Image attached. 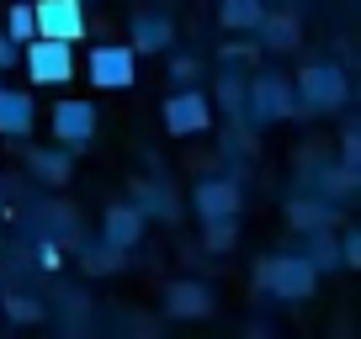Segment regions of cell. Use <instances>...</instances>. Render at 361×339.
Segmentation results:
<instances>
[{
  "label": "cell",
  "instance_id": "14",
  "mask_svg": "<svg viewBox=\"0 0 361 339\" xmlns=\"http://www.w3.org/2000/svg\"><path fill=\"white\" fill-rule=\"evenodd\" d=\"M255 32H260V48H271V53H293V48H298V37H303V32H298V16L293 11H282V16H260V22H255Z\"/></svg>",
  "mask_w": 361,
  "mask_h": 339
},
{
  "label": "cell",
  "instance_id": "7",
  "mask_svg": "<svg viewBox=\"0 0 361 339\" xmlns=\"http://www.w3.org/2000/svg\"><path fill=\"white\" fill-rule=\"evenodd\" d=\"M32 27L37 37L80 43L85 37V0H32Z\"/></svg>",
  "mask_w": 361,
  "mask_h": 339
},
{
  "label": "cell",
  "instance_id": "18",
  "mask_svg": "<svg viewBox=\"0 0 361 339\" xmlns=\"http://www.w3.org/2000/svg\"><path fill=\"white\" fill-rule=\"evenodd\" d=\"M32 234L43 238V244H75V217H69V207H37L32 217Z\"/></svg>",
  "mask_w": 361,
  "mask_h": 339
},
{
  "label": "cell",
  "instance_id": "5",
  "mask_svg": "<svg viewBox=\"0 0 361 339\" xmlns=\"http://www.w3.org/2000/svg\"><path fill=\"white\" fill-rule=\"evenodd\" d=\"M165 127L176 138H202V133H213V101H207L197 85H186V91H176L165 101Z\"/></svg>",
  "mask_w": 361,
  "mask_h": 339
},
{
  "label": "cell",
  "instance_id": "29",
  "mask_svg": "<svg viewBox=\"0 0 361 339\" xmlns=\"http://www.w3.org/2000/svg\"><path fill=\"white\" fill-rule=\"evenodd\" d=\"M16 58H22V43H16L11 32H0V69H11Z\"/></svg>",
  "mask_w": 361,
  "mask_h": 339
},
{
  "label": "cell",
  "instance_id": "2",
  "mask_svg": "<svg viewBox=\"0 0 361 339\" xmlns=\"http://www.w3.org/2000/svg\"><path fill=\"white\" fill-rule=\"evenodd\" d=\"M293 96H298V112H314V117H324V112H340V106L350 101V85H345V69L340 64H308L303 75L293 79Z\"/></svg>",
  "mask_w": 361,
  "mask_h": 339
},
{
  "label": "cell",
  "instance_id": "22",
  "mask_svg": "<svg viewBox=\"0 0 361 339\" xmlns=\"http://www.w3.org/2000/svg\"><path fill=\"white\" fill-rule=\"evenodd\" d=\"M218 101H224L228 112H245V75H239V69H224V75H218Z\"/></svg>",
  "mask_w": 361,
  "mask_h": 339
},
{
  "label": "cell",
  "instance_id": "13",
  "mask_svg": "<svg viewBox=\"0 0 361 339\" xmlns=\"http://www.w3.org/2000/svg\"><path fill=\"white\" fill-rule=\"evenodd\" d=\"M32 122H37V101L27 91H6V85H0V133L6 138H27Z\"/></svg>",
  "mask_w": 361,
  "mask_h": 339
},
{
  "label": "cell",
  "instance_id": "20",
  "mask_svg": "<svg viewBox=\"0 0 361 339\" xmlns=\"http://www.w3.org/2000/svg\"><path fill=\"white\" fill-rule=\"evenodd\" d=\"M138 212H154V217H180V202L170 196V186L159 181H138Z\"/></svg>",
  "mask_w": 361,
  "mask_h": 339
},
{
  "label": "cell",
  "instance_id": "15",
  "mask_svg": "<svg viewBox=\"0 0 361 339\" xmlns=\"http://www.w3.org/2000/svg\"><path fill=\"white\" fill-rule=\"evenodd\" d=\"M287 223L293 228H335V202L329 196H293L287 202Z\"/></svg>",
  "mask_w": 361,
  "mask_h": 339
},
{
  "label": "cell",
  "instance_id": "6",
  "mask_svg": "<svg viewBox=\"0 0 361 339\" xmlns=\"http://www.w3.org/2000/svg\"><path fill=\"white\" fill-rule=\"evenodd\" d=\"M138 75V53L128 43H96L90 48V85L102 91H128Z\"/></svg>",
  "mask_w": 361,
  "mask_h": 339
},
{
  "label": "cell",
  "instance_id": "8",
  "mask_svg": "<svg viewBox=\"0 0 361 339\" xmlns=\"http://www.w3.org/2000/svg\"><path fill=\"white\" fill-rule=\"evenodd\" d=\"M239 186L234 181H224V175H207V181H197V191H192V212H197V223H224V217H239Z\"/></svg>",
  "mask_w": 361,
  "mask_h": 339
},
{
  "label": "cell",
  "instance_id": "24",
  "mask_svg": "<svg viewBox=\"0 0 361 339\" xmlns=\"http://www.w3.org/2000/svg\"><path fill=\"white\" fill-rule=\"evenodd\" d=\"M6 32H11L16 43L37 37V27H32V6H11V11H6Z\"/></svg>",
  "mask_w": 361,
  "mask_h": 339
},
{
  "label": "cell",
  "instance_id": "4",
  "mask_svg": "<svg viewBox=\"0 0 361 339\" xmlns=\"http://www.w3.org/2000/svg\"><path fill=\"white\" fill-rule=\"evenodd\" d=\"M22 64L32 85H69V75H75V53L64 37H27Z\"/></svg>",
  "mask_w": 361,
  "mask_h": 339
},
{
  "label": "cell",
  "instance_id": "12",
  "mask_svg": "<svg viewBox=\"0 0 361 339\" xmlns=\"http://www.w3.org/2000/svg\"><path fill=\"white\" fill-rule=\"evenodd\" d=\"M213 286H202V281H170V292H165V313L170 318H207L213 313Z\"/></svg>",
  "mask_w": 361,
  "mask_h": 339
},
{
  "label": "cell",
  "instance_id": "23",
  "mask_svg": "<svg viewBox=\"0 0 361 339\" xmlns=\"http://www.w3.org/2000/svg\"><path fill=\"white\" fill-rule=\"evenodd\" d=\"M117 265H123V249H112V244H90V249H85V271H90V276L117 271Z\"/></svg>",
  "mask_w": 361,
  "mask_h": 339
},
{
  "label": "cell",
  "instance_id": "19",
  "mask_svg": "<svg viewBox=\"0 0 361 339\" xmlns=\"http://www.w3.org/2000/svg\"><path fill=\"white\" fill-rule=\"evenodd\" d=\"M266 16V0H224L218 6V22L228 32H255V22Z\"/></svg>",
  "mask_w": 361,
  "mask_h": 339
},
{
  "label": "cell",
  "instance_id": "3",
  "mask_svg": "<svg viewBox=\"0 0 361 339\" xmlns=\"http://www.w3.org/2000/svg\"><path fill=\"white\" fill-rule=\"evenodd\" d=\"M255 281H260V292L282 297V302H303V297H314L319 271L303 260V255H271V260H260Z\"/></svg>",
  "mask_w": 361,
  "mask_h": 339
},
{
  "label": "cell",
  "instance_id": "16",
  "mask_svg": "<svg viewBox=\"0 0 361 339\" xmlns=\"http://www.w3.org/2000/svg\"><path fill=\"white\" fill-rule=\"evenodd\" d=\"M27 170H32L43 186H64L69 175H75V165H69V148L59 143V148H32L27 154Z\"/></svg>",
  "mask_w": 361,
  "mask_h": 339
},
{
  "label": "cell",
  "instance_id": "27",
  "mask_svg": "<svg viewBox=\"0 0 361 339\" xmlns=\"http://www.w3.org/2000/svg\"><path fill=\"white\" fill-rule=\"evenodd\" d=\"M340 265H361V234H356V228L340 234Z\"/></svg>",
  "mask_w": 361,
  "mask_h": 339
},
{
  "label": "cell",
  "instance_id": "25",
  "mask_svg": "<svg viewBox=\"0 0 361 339\" xmlns=\"http://www.w3.org/2000/svg\"><path fill=\"white\" fill-rule=\"evenodd\" d=\"M239 234V217H224V223H207V249H228Z\"/></svg>",
  "mask_w": 361,
  "mask_h": 339
},
{
  "label": "cell",
  "instance_id": "9",
  "mask_svg": "<svg viewBox=\"0 0 361 339\" xmlns=\"http://www.w3.org/2000/svg\"><path fill=\"white\" fill-rule=\"evenodd\" d=\"M170 43H176L170 11H133V22H128V48L133 53H165Z\"/></svg>",
  "mask_w": 361,
  "mask_h": 339
},
{
  "label": "cell",
  "instance_id": "28",
  "mask_svg": "<svg viewBox=\"0 0 361 339\" xmlns=\"http://www.w3.org/2000/svg\"><path fill=\"white\" fill-rule=\"evenodd\" d=\"M345 170L361 175V133H356V127H345Z\"/></svg>",
  "mask_w": 361,
  "mask_h": 339
},
{
  "label": "cell",
  "instance_id": "17",
  "mask_svg": "<svg viewBox=\"0 0 361 339\" xmlns=\"http://www.w3.org/2000/svg\"><path fill=\"white\" fill-rule=\"evenodd\" d=\"M303 260L314 265L319 276L340 271V238L329 234V228H308V244H303Z\"/></svg>",
  "mask_w": 361,
  "mask_h": 339
},
{
  "label": "cell",
  "instance_id": "1",
  "mask_svg": "<svg viewBox=\"0 0 361 339\" xmlns=\"http://www.w3.org/2000/svg\"><path fill=\"white\" fill-rule=\"evenodd\" d=\"M245 117L255 127H271V122H287L298 117V96H293V79L266 69V75L245 79Z\"/></svg>",
  "mask_w": 361,
  "mask_h": 339
},
{
  "label": "cell",
  "instance_id": "11",
  "mask_svg": "<svg viewBox=\"0 0 361 339\" xmlns=\"http://www.w3.org/2000/svg\"><path fill=\"white\" fill-rule=\"evenodd\" d=\"M144 223L149 217L138 212V202H117V207H106L102 212V244H112V249H133L138 238H144Z\"/></svg>",
  "mask_w": 361,
  "mask_h": 339
},
{
  "label": "cell",
  "instance_id": "21",
  "mask_svg": "<svg viewBox=\"0 0 361 339\" xmlns=\"http://www.w3.org/2000/svg\"><path fill=\"white\" fill-rule=\"evenodd\" d=\"M0 307H6L11 324H37V318H43V302L27 297V292H0Z\"/></svg>",
  "mask_w": 361,
  "mask_h": 339
},
{
  "label": "cell",
  "instance_id": "10",
  "mask_svg": "<svg viewBox=\"0 0 361 339\" xmlns=\"http://www.w3.org/2000/svg\"><path fill=\"white\" fill-rule=\"evenodd\" d=\"M54 138L64 148H85L96 138V106L90 101H59L54 106Z\"/></svg>",
  "mask_w": 361,
  "mask_h": 339
},
{
  "label": "cell",
  "instance_id": "26",
  "mask_svg": "<svg viewBox=\"0 0 361 339\" xmlns=\"http://www.w3.org/2000/svg\"><path fill=\"white\" fill-rule=\"evenodd\" d=\"M170 75H176L180 85H186V79H192V85H197V75H202V64H197L192 53H176V58H170Z\"/></svg>",
  "mask_w": 361,
  "mask_h": 339
}]
</instances>
